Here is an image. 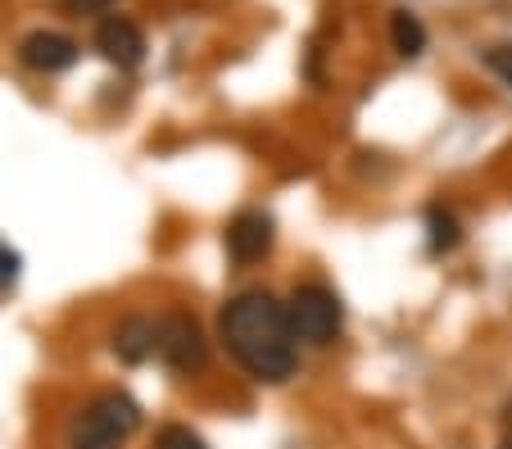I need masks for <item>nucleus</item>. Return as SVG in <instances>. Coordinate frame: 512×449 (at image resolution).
<instances>
[{
    "mask_svg": "<svg viewBox=\"0 0 512 449\" xmlns=\"http://www.w3.org/2000/svg\"><path fill=\"white\" fill-rule=\"evenodd\" d=\"M223 341L254 381L277 386L295 372V327H290L286 304H277L268 291H245L227 304Z\"/></svg>",
    "mask_w": 512,
    "mask_h": 449,
    "instance_id": "nucleus-1",
    "label": "nucleus"
},
{
    "mask_svg": "<svg viewBox=\"0 0 512 449\" xmlns=\"http://www.w3.org/2000/svg\"><path fill=\"white\" fill-rule=\"evenodd\" d=\"M136 427H141V409H136L132 395L105 391L73 418L68 449H123Z\"/></svg>",
    "mask_w": 512,
    "mask_h": 449,
    "instance_id": "nucleus-2",
    "label": "nucleus"
},
{
    "mask_svg": "<svg viewBox=\"0 0 512 449\" xmlns=\"http://www.w3.org/2000/svg\"><path fill=\"white\" fill-rule=\"evenodd\" d=\"M286 313H290V327H295V341H309V345H331L340 336V323H345L340 295L322 282L295 286Z\"/></svg>",
    "mask_w": 512,
    "mask_h": 449,
    "instance_id": "nucleus-3",
    "label": "nucleus"
},
{
    "mask_svg": "<svg viewBox=\"0 0 512 449\" xmlns=\"http://www.w3.org/2000/svg\"><path fill=\"white\" fill-rule=\"evenodd\" d=\"M155 354L177 372H200L209 359V345L191 313H168L155 323Z\"/></svg>",
    "mask_w": 512,
    "mask_h": 449,
    "instance_id": "nucleus-4",
    "label": "nucleus"
},
{
    "mask_svg": "<svg viewBox=\"0 0 512 449\" xmlns=\"http://www.w3.org/2000/svg\"><path fill=\"white\" fill-rule=\"evenodd\" d=\"M272 250V218L263 209H245V214L232 218L227 227V254H232L236 264H254L263 254Z\"/></svg>",
    "mask_w": 512,
    "mask_h": 449,
    "instance_id": "nucleus-5",
    "label": "nucleus"
},
{
    "mask_svg": "<svg viewBox=\"0 0 512 449\" xmlns=\"http://www.w3.org/2000/svg\"><path fill=\"white\" fill-rule=\"evenodd\" d=\"M96 50L109 59V64H118V69H136L145 59V37L141 28H136L132 19H105L96 28Z\"/></svg>",
    "mask_w": 512,
    "mask_h": 449,
    "instance_id": "nucleus-6",
    "label": "nucleus"
},
{
    "mask_svg": "<svg viewBox=\"0 0 512 449\" xmlns=\"http://www.w3.org/2000/svg\"><path fill=\"white\" fill-rule=\"evenodd\" d=\"M19 55H23V64L37 73H64V69H73V59H78V41L64 37V32H32V37H23Z\"/></svg>",
    "mask_w": 512,
    "mask_h": 449,
    "instance_id": "nucleus-7",
    "label": "nucleus"
},
{
    "mask_svg": "<svg viewBox=\"0 0 512 449\" xmlns=\"http://www.w3.org/2000/svg\"><path fill=\"white\" fill-rule=\"evenodd\" d=\"M114 350L132 363L145 359V354H155V323H150V318H127L114 332Z\"/></svg>",
    "mask_w": 512,
    "mask_h": 449,
    "instance_id": "nucleus-8",
    "label": "nucleus"
},
{
    "mask_svg": "<svg viewBox=\"0 0 512 449\" xmlns=\"http://www.w3.org/2000/svg\"><path fill=\"white\" fill-rule=\"evenodd\" d=\"M390 41H395V50L404 59H417L426 50V28L422 19H417L413 10H395L390 14Z\"/></svg>",
    "mask_w": 512,
    "mask_h": 449,
    "instance_id": "nucleus-9",
    "label": "nucleus"
},
{
    "mask_svg": "<svg viewBox=\"0 0 512 449\" xmlns=\"http://www.w3.org/2000/svg\"><path fill=\"white\" fill-rule=\"evenodd\" d=\"M426 227H431V250L435 254H440V250H454V245H458V218L449 214V209L435 205L431 214H426Z\"/></svg>",
    "mask_w": 512,
    "mask_h": 449,
    "instance_id": "nucleus-10",
    "label": "nucleus"
},
{
    "mask_svg": "<svg viewBox=\"0 0 512 449\" xmlns=\"http://www.w3.org/2000/svg\"><path fill=\"white\" fill-rule=\"evenodd\" d=\"M155 449H209L191 427H164L155 440Z\"/></svg>",
    "mask_w": 512,
    "mask_h": 449,
    "instance_id": "nucleus-11",
    "label": "nucleus"
},
{
    "mask_svg": "<svg viewBox=\"0 0 512 449\" xmlns=\"http://www.w3.org/2000/svg\"><path fill=\"white\" fill-rule=\"evenodd\" d=\"M485 69L512 87V46H490V50H485Z\"/></svg>",
    "mask_w": 512,
    "mask_h": 449,
    "instance_id": "nucleus-12",
    "label": "nucleus"
},
{
    "mask_svg": "<svg viewBox=\"0 0 512 449\" xmlns=\"http://www.w3.org/2000/svg\"><path fill=\"white\" fill-rule=\"evenodd\" d=\"M19 268H23V259H19V254H14L5 241H0V291L19 282Z\"/></svg>",
    "mask_w": 512,
    "mask_h": 449,
    "instance_id": "nucleus-13",
    "label": "nucleus"
},
{
    "mask_svg": "<svg viewBox=\"0 0 512 449\" xmlns=\"http://www.w3.org/2000/svg\"><path fill=\"white\" fill-rule=\"evenodd\" d=\"M68 5H78V10H100V5H109V0H68Z\"/></svg>",
    "mask_w": 512,
    "mask_h": 449,
    "instance_id": "nucleus-14",
    "label": "nucleus"
},
{
    "mask_svg": "<svg viewBox=\"0 0 512 449\" xmlns=\"http://www.w3.org/2000/svg\"><path fill=\"white\" fill-rule=\"evenodd\" d=\"M503 449H512V445H503Z\"/></svg>",
    "mask_w": 512,
    "mask_h": 449,
    "instance_id": "nucleus-15",
    "label": "nucleus"
}]
</instances>
